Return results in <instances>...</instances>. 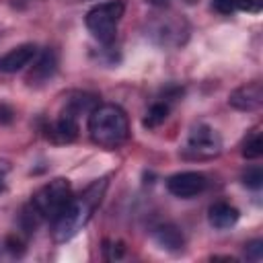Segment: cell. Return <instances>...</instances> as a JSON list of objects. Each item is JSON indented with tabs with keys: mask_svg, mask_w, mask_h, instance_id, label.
<instances>
[{
	"mask_svg": "<svg viewBox=\"0 0 263 263\" xmlns=\"http://www.w3.org/2000/svg\"><path fill=\"white\" fill-rule=\"evenodd\" d=\"M55 66H58L55 53H53L51 49H45V51L39 55L37 64L33 66V70H31V74H29V78H27V80H33V82H29V84H37V82L49 80V78L53 76V72H55Z\"/></svg>",
	"mask_w": 263,
	"mask_h": 263,
	"instance_id": "8fae6325",
	"label": "cell"
},
{
	"mask_svg": "<svg viewBox=\"0 0 263 263\" xmlns=\"http://www.w3.org/2000/svg\"><path fill=\"white\" fill-rule=\"evenodd\" d=\"M228 103L238 109V111H257L263 103V88H261V82H249L240 88H236Z\"/></svg>",
	"mask_w": 263,
	"mask_h": 263,
	"instance_id": "52a82bcc",
	"label": "cell"
},
{
	"mask_svg": "<svg viewBox=\"0 0 263 263\" xmlns=\"http://www.w3.org/2000/svg\"><path fill=\"white\" fill-rule=\"evenodd\" d=\"M37 55V47L33 43H23L14 49H10L8 53H4L0 58V72H6V74H12V72H18L23 70L25 66H29V62Z\"/></svg>",
	"mask_w": 263,
	"mask_h": 263,
	"instance_id": "ba28073f",
	"label": "cell"
},
{
	"mask_svg": "<svg viewBox=\"0 0 263 263\" xmlns=\"http://www.w3.org/2000/svg\"><path fill=\"white\" fill-rule=\"evenodd\" d=\"M238 216H240V212H238L234 205L226 203V201H218V203H214V205L208 210V220H210V224H212L214 228H218V230L232 228V226L238 222Z\"/></svg>",
	"mask_w": 263,
	"mask_h": 263,
	"instance_id": "9c48e42d",
	"label": "cell"
},
{
	"mask_svg": "<svg viewBox=\"0 0 263 263\" xmlns=\"http://www.w3.org/2000/svg\"><path fill=\"white\" fill-rule=\"evenodd\" d=\"M168 117V105L166 103H154L150 109H148V115L144 119V125L146 127H158L160 123H164V119Z\"/></svg>",
	"mask_w": 263,
	"mask_h": 263,
	"instance_id": "4fadbf2b",
	"label": "cell"
},
{
	"mask_svg": "<svg viewBox=\"0 0 263 263\" xmlns=\"http://www.w3.org/2000/svg\"><path fill=\"white\" fill-rule=\"evenodd\" d=\"M12 117H14V111L6 103H0V123H10Z\"/></svg>",
	"mask_w": 263,
	"mask_h": 263,
	"instance_id": "d6986e66",
	"label": "cell"
},
{
	"mask_svg": "<svg viewBox=\"0 0 263 263\" xmlns=\"http://www.w3.org/2000/svg\"><path fill=\"white\" fill-rule=\"evenodd\" d=\"M208 187V179L197 171H183L177 175H171L166 179V189L181 199H189L199 195Z\"/></svg>",
	"mask_w": 263,
	"mask_h": 263,
	"instance_id": "8992f818",
	"label": "cell"
},
{
	"mask_svg": "<svg viewBox=\"0 0 263 263\" xmlns=\"http://www.w3.org/2000/svg\"><path fill=\"white\" fill-rule=\"evenodd\" d=\"M55 134L64 142H72L78 136V113L74 109H70L68 105H66V109L62 111V115L55 123Z\"/></svg>",
	"mask_w": 263,
	"mask_h": 263,
	"instance_id": "7c38bea8",
	"label": "cell"
},
{
	"mask_svg": "<svg viewBox=\"0 0 263 263\" xmlns=\"http://www.w3.org/2000/svg\"><path fill=\"white\" fill-rule=\"evenodd\" d=\"M154 240L160 249L164 251H181L183 245H185V238H183V232L175 226V224H164V226H158L154 230Z\"/></svg>",
	"mask_w": 263,
	"mask_h": 263,
	"instance_id": "30bf717a",
	"label": "cell"
},
{
	"mask_svg": "<svg viewBox=\"0 0 263 263\" xmlns=\"http://www.w3.org/2000/svg\"><path fill=\"white\" fill-rule=\"evenodd\" d=\"M105 187H107L105 179L92 183L82 195L72 197L66 203V208L51 220L53 222V238L58 242H64V240L72 238L74 234H78V230H82V226L90 220L95 208L101 203Z\"/></svg>",
	"mask_w": 263,
	"mask_h": 263,
	"instance_id": "6da1fadb",
	"label": "cell"
},
{
	"mask_svg": "<svg viewBox=\"0 0 263 263\" xmlns=\"http://www.w3.org/2000/svg\"><path fill=\"white\" fill-rule=\"evenodd\" d=\"M72 199V187L68 179H53L45 183L29 201V205L23 210V224L31 232L41 220H53L66 203Z\"/></svg>",
	"mask_w": 263,
	"mask_h": 263,
	"instance_id": "7a4b0ae2",
	"label": "cell"
},
{
	"mask_svg": "<svg viewBox=\"0 0 263 263\" xmlns=\"http://www.w3.org/2000/svg\"><path fill=\"white\" fill-rule=\"evenodd\" d=\"M212 8L220 14H232L236 10V0H212Z\"/></svg>",
	"mask_w": 263,
	"mask_h": 263,
	"instance_id": "2e32d148",
	"label": "cell"
},
{
	"mask_svg": "<svg viewBox=\"0 0 263 263\" xmlns=\"http://www.w3.org/2000/svg\"><path fill=\"white\" fill-rule=\"evenodd\" d=\"M263 154V138L259 132H255L251 138H247L245 146H242V156L249 158V160H255Z\"/></svg>",
	"mask_w": 263,
	"mask_h": 263,
	"instance_id": "5bb4252c",
	"label": "cell"
},
{
	"mask_svg": "<svg viewBox=\"0 0 263 263\" xmlns=\"http://www.w3.org/2000/svg\"><path fill=\"white\" fill-rule=\"evenodd\" d=\"M247 257L253 261H259L263 257V240H251L247 245Z\"/></svg>",
	"mask_w": 263,
	"mask_h": 263,
	"instance_id": "ac0fdd59",
	"label": "cell"
},
{
	"mask_svg": "<svg viewBox=\"0 0 263 263\" xmlns=\"http://www.w3.org/2000/svg\"><path fill=\"white\" fill-rule=\"evenodd\" d=\"M222 148V140L216 134V129H212L210 125H195L189 132L187 138V150L193 152V156L197 158H212L216 154H220Z\"/></svg>",
	"mask_w": 263,
	"mask_h": 263,
	"instance_id": "5b68a950",
	"label": "cell"
},
{
	"mask_svg": "<svg viewBox=\"0 0 263 263\" xmlns=\"http://www.w3.org/2000/svg\"><path fill=\"white\" fill-rule=\"evenodd\" d=\"M0 189H2V177H0Z\"/></svg>",
	"mask_w": 263,
	"mask_h": 263,
	"instance_id": "ffe728a7",
	"label": "cell"
},
{
	"mask_svg": "<svg viewBox=\"0 0 263 263\" xmlns=\"http://www.w3.org/2000/svg\"><path fill=\"white\" fill-rule=\"evenodd\" d=\"M242 183H245L249 189H261V185H263V171H261L259 166L249 168V171L245 173V177H242Z\"/></svg>",
	"mask_w": 263,
	"mask_h": 263,
	"instance_id": "9a60e30c",
	"label": "cell"
},
{
	"mask_svg": "<svg viewBox=\"0 0 263 263\" xmlns=\"http://www.w3.org/2000/svg\"><path fill=\"white\" fill-rule=\"evenodd\" d=\"M263 8V0H236V10H245V12H261Z\"/></svg>",
	"mask_w": 263,
	"mask_h": 263,
	"instance_id": "e0dca14e",
	"label": "cell"
},
{
	"mask_svg": "<svg viewBox=\"0 0 263 263\" xmlns=\"http://www.w3.org/2000/svg\"><path fill=\"white\" fill-rule=\"evenodd\" d=\"M90 140L103 148H117L129 136V121L117 105H97L88 115Z\"/></svg>",
	"mask_w": 263,
	"mask_h": 263,
	"instance_id": "3957f363",
	"label": "cell"
},
{
	"mask_svg": "<svg viewBox=\"0 0 263 263\" xmlns=\"http://www.w3.org/2000/svg\"><path fill=\"white\" fill-rule=\"evenodd\" d=\"M125 12V6L121 0H109V2H101L97 6H92L86 12V29L90 31V35L95 39H99L101 43H111L115 39L117 33V25L121 21Z\"/></svg>",
	"mask_w": 263,
	"mask_h": 263,
	"instance_id": "277c9868",
	"label": "cell"
}]
</instances>
